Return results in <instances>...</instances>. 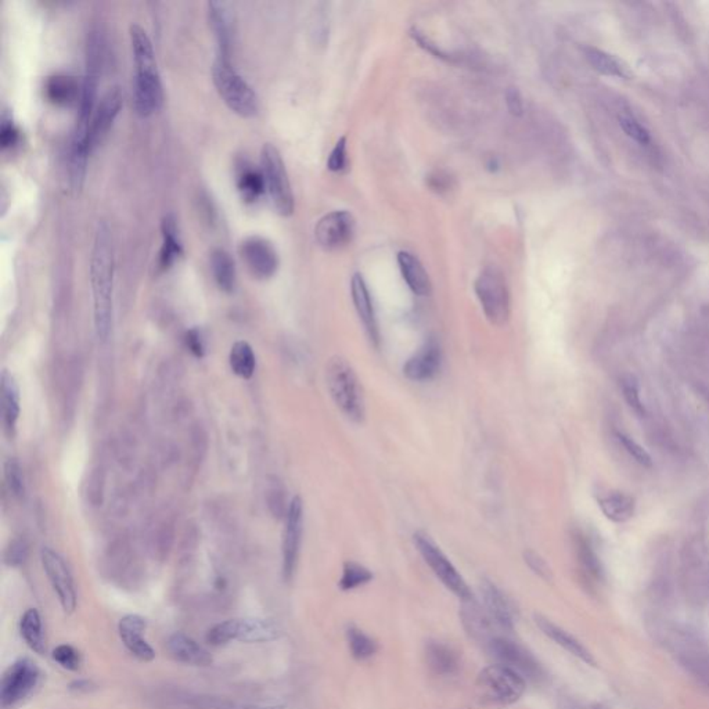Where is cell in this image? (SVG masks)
Listing matches in <instances>:
<instances>
[{"mask_svg":"<svg viewBox=\"0 0 709 709\" xmlns=\"http://www.w3.org/2000/svg\"><path fill=\"white\" fill-rule=\"evenodd\" d=\"M489 652L496 664L504 665L521 676L536 679L540 676V665L533 655L518 643L506 637H494L489 642Z\"/></svg>","mask_w":709,"mask_h":709,"instance_id":"cell-16","label":"cell"},{"mask_svg":"<svg viewBox=\"0 0 709 709\" xmlns=\"http://www.w3.org/2000/svg\"><path fill=\"white\" fill-rule=\"evenodd\" d=\"M96 688V684L93 683L92 680H88V679H79V680H74L71 684H69V690L74 691V693H91L92 690Z\"/></svg>","mask_w":709,"mask_h":709,"instance_id":"cell-51","label":"cell"},{"mask_svg":"<svg viewBox=\"0 0 709 709\" xmlns=\"http://www.w3.org/2000/svg\"><path fill=\"white\" fill-rule=\"evenodd\" d=\"M429 664L438 675H450L458 669L456 652L442 643H431L427 647Z\"/></svg>","mask_w":709,"mask_h":709,"instance_id":"cell-36","label":"cell"},{"mask_svg":"<svg viewBox=\"0 0 709 709\" xmlns=\"http://www.w3.org/2000/svg\"><path fill=\"white\" fill-rule=\"evenodd\" d=\"M212 81L225 104L237 115L251 118L259 110L255 91L236 71L232 60L216 57L212 65Z\"/></svg>","mask_w":709,"mask_h":709,"instance_id":"cell-4","label":"cell"},{"mask_svg":"<svg viewBox=\"0 0 709 709\" xmlns=\"http://www.w3.org/2000/svg\"><path fill=\"white\" fill-rule=\"evenodd\" d=\"M619 124L622 126L623 132L629 137H632L633 140H636L637 143H640V144H648L650 143V135H648L647 130L642 125L639 124L635 118L622 115L619 118Z\"/></svg>","mask_w":709,"mask_h":709,"instance_id":"cell-45","label":"cell"},{"mask_svg":"<svg viewBox=\"0 0 709 709\" xmlns=\"http://www.w3.org/2000/svg\"><path fill=\"white\" fill-rule=\"evenodd\" d=\"M477 690L485 703L506 707L517 703L524 696L526 681L518 672L494 664L478 675Z\"/></svg>","mask_w":709,"mask_h":709,"instance_id":"cell-6","label":"cell"},{"mask_svg":"<svg viewBox=\"0 0 709 709\" xmlns=\"http://www.w3.org/2000/svg\"><path fill=\"white\" fill-rule=\"evenodd\" d=\"M351 295L353 301V307L365 327V331L370 339L371 344L377 348L380 345V331L378 323L375 317V312L371 301L370 291L368 284L361 273H355L351 280Z\"/></svg>","mask_w":709,"mask_h":709,"instance_id":"cell-21","label":"cell"},{"mask_svg":"<svg viewBox=\"0 0 709 709\" xmlns=\"http://www.w3.org/2000/svg\"><path fill=\"white\" fill-rule=\"evenodd\" d=\"M212 276L217 287L230 294L236 287V265L230 254L223 248H215L210 256Z\"/></svg>","mask_w":709,"mask_h":709,"instance_id":"cell-31","label":"cell"},{"mask_svg":"<svg viewBox=\"0 0 709 709\" xmlns=\"http://www.w3.org/2000/svg\"><path fill=\"white\" fill-rule=\"evenodd\" d=\"M348 164V154H346V137H341L337 144L334 146L333 152L329 155L327 161V168L333 172H342L346 169Z\"/></svg>","mask_w":709,"mask_h":709,"instance_id":"cell-47","label":"cell"},{"mask_svg":"<svg viewBox=\"0 0 709 709\" xmlns=\"http://www.w3.org/2000/svg\"><path fill=\"white\" fill-rule=\"evenodd\" d=\"M525 561L529 565V568L535 574H538L539 577H542L545 579H549L552 577V571H550L548 562L540 555H536L533 552H526L525 553Z\"/></svg>","mask_w":709,"mask_h":709,"instance_id":"cell-49","label":"cell"},{"mask_svg":"<svg viewBox=\"0 0 709 709\" xmlns=\"http://www.w3.org/2000/svg\"><path fill=\"white\" fill-rule=\"evenodd\" d=\"M668 645L680 665L700 683L709 688V651L694 635L687 630L671 633Z\"/></svg>","mask_w":709,"mask_h":709,"instance_id":"cell-11","label":"cell"},{"mask_svg":"<svg viewBox=\"0 0 709 709\" xmlns=\"http://www.w3.org/2000/svg\"><path fill=\"white\" fill-rule=\"evenodd\" d=\"M161 233H162V246L159 249L157 266L159 272H166L175 265V262L183 254V246L178 230V222L172 214H168L162 217Z\"/></svg>","mask_w":709,"mask_h":709,"instance_id":"cell-26","label":"cell"},{"mask_svg":"<svg viewBox=\"0 0 709 709\" xmlns=\"http://www.w3.org/2000/svg\"><path fill=\"white\" fill-rule=\"evenodd\" d=\"M326 384L339 412L353 423H362L366 403L362 384L352 365L342 356H334L326 366Z\"/></svg>","mask_w":709,"mask_h":709,"instance_id":"cell-3","label":"cell"},{"mask_svg":"<svg viewBox=\"0 0 709 709\" xmlns=\"http://www.w3.org/2000/svg\"><path fill=\"white\" fill-rule=\"evenodd\" d=\"M373 579L370 569L358 564L355 561H348L344 564L342 575L339 579V587L342 590H353L361 586L369 584Z\"/></svg>","mask_w":709,"mask_h":709,"instance_id":"cell-38","label":"cell"},{"mask_svg":"<svg viewBox=\"0 0 709 709\" xmlns=\"http://www.w3.org/2000/svg\"><path fill=\"white\" fill-rule=\"evenodd\" d=\"M124 104V93L121 88L113 86L97 103L92 118L88 125V144L93 150L104 140L108 130L117 120Z\"/></svg>","mask_w":709,"mask_h":709,"instance_id":"cell-14","label":"cell"},{"mask_svg":"<svg viewBox=\"0 0 709 709\" xmlns=\"http://www.w3.org/2000/svg\"><path fill=\"white\" fill-rule=\"evenodd\" d=\"M620 388H622L623 397H625V399L628 402V404L637 414H645V406H643V403L640 401L639 388H637V382L635 381V378L633 377L623 378L622 382H620Z\"/></svg>","mask_w":709,"mask_h":709,"instance_id":"cell-44","label":"cell"},{"mask_svg":"<svg viewBox=\"0 0 709 709\" xmlns=\"http://www.w3.org/2000/svg\"><path fill=\"white\" fill-rule=\"evenodd\" d=\"M237 188L247 203H255L266 191L265 176L262 171L255 169L248 161L242 159L237 164Z\"/></svg>","mask_w":709,"mask_h":709,"instance_id":"cell-30","label":"cell"},{"mask_svg":"<svg viewBox=\"0 0 709 709\" xmlns=\"http://www.w3.org/2000/svg\"><path fill=\"white\" fill-rule=\"evenodd\" d=\"M133 62H135V82H133V104L136 114L147 118L158 111L164 103V89L161 76L157 68L154 47L149 33L137 24L129 28Z\"/></svg>","mask_w":709,"mask_h":709,"instance_id":"cell-2","label":"cell"},{"mask_svg":"<svg viewBox=\"0 0 709 709\" xmlns=\"http://www.w3.org/2000/svg\"><path fill=\"white\" fill-rule=\"evenodd\" d=\"M28 558V545L24 539H14L4 552V564L7 567H20Z\"/></svg>","mask_w":709,"mask_h":709,"instance_id":"cell-43","label":"cell"},{"mask_svg":"<svg viewBox=\"0 0 709 709\" xmlns=\"http://www.w3.org/2000/svg\"><path fill=\"white\" fill-rule=\"evenodd\" d=\"M40 561L45 574L59 599L62 611L65 614H72L76 610L78 594L67 561L60 553L47 546L40 550Z\"/></svg>","mask_w":709,"mask_h":709,"instance_id":"cell-12","label":"cell"},{"mask_svg":"<svg viewBox=\"0 0 709 709\" xmlns=\"http://www.w3.org/2000/svg\"><path fill=\"white\" fill-rule=\"evenodd\" d=\"M261 171L265 176L271 201L281 216L293 215L294 194L284 161L272 143H265L261 150Z\"/></svg>","mask_w":709,"mask_h":709,"instance_id":"cell-7","label":"cell"},{"mask_svg":"<svg viewBox=\"0 0 709 709\" xmlns=\"http://www.w3.org/2000/svg\"><path fill=\"white\" fill-rule=\"evenodd\" d=\"M166 650L175 661L190 667H210L214 661L207 648L182 632H175L168 637Z\"/></svg>","mask_w":709,"mask_h":709,"instance_id":"cell-22","label":"cell"},{"mask_svg":"<svg viewBox=\"0 0 709 709\" xmlns=\"http://www.w3.org/2000/svg\"><path fill=\"white\" fill-rule=\"evenodd\" d=\"M281 629L272 619L237 618L216 623L205 636L208 645L214 647L226 646L232 642L266 643L278 639Z\"/></svg>","mask_w":709,"mask_h":709,"instance_id":"cell-5","label":"cell"},{"mask_svg":"<svg viewBox=\"0 0 709 709\" xmlns=\"http://www.w3.org/2000/svg\"><path fill=\"white\" fill-rule=\"evenodd\" d=\"M4 478L13 496L23 499L25 496V478L17 459H7L4 463Z\"/></svg>","mask_w":709,"mask_h":709,"instance_id":"cell-39","label":"cell"},{"mask_svg":"<svg viewBox=\"0 0 709 709\" xmlns=\"http://www.w3.org/2000/svg\"><path fill=\"white\" fill-rule=\"evenodd\" d=\"M171 698L179 707L186 709H285L281 705L248 704L229 698L204 696V694H191V693H178Z\"/></svg>","mask_w":709,"mask_h":709,"instance_id":"cell-25","label":"cell"},{"mask_svg":"<svg viewBox=\"0 0 709 709\" xmlns=\"http://www.w3.org/2000/svg\"><path fill=\"white\" fill-rule=\"evenodd\" d=\"M481 594L487 614L500 628L511 630L514 626V608L506 594L488 581L481 585Z\"/></svg>","mask_w":709,"mask_h":709,"instance_id":"cell-24","label":"cell"},{"mask_svg":"<svg viewBox=\"0 0 709 709\" xmlns=\"http://www.w3.org/2000/svg\"><path fill=\"white\" fill-rule=\"evenodd\" d=\"M185 345L187 351L197 359H203L205 356V342L203 334L198 329H190L185 334Z\"/></svg>","mask_w":709,"mask_h":709,"instance_id":"cell-48","label":"cell"},{"mask_svg":"<svg viewBox=\"0 0 709 709\" xmlns=\"http://www.w3.org/2000/svg\"><path fill=\"white\" fill-rule=\"evenodd\" d=\"M0 392H1L3 426L8 435H14L21 413V397L14 375L7 369L1 370Z\"/></svg>","mask_w":709,"mask_h":709,"instance_id":"cell-23","label":"cell"},{"mask_svg":"<svg viewBox=\"0 0 709 709\" xmlns=\"http://www.w3.org/2000/svg\"><path fill=\"white\" fill-rule=\"evenodd\" d=\"M146 619L136 614H129L121 618L118 623V635L125 648L139 661L152 662L155 658L154 648L143 637L146 632Z\"/></svg>","mask_w":709,"mask_h":709,"instance_id":"cell-20","label":"cell"},{"mask_svg":"<svg viewBox=\"0 0 709 709\" xmlns=\"http://www.w3.org/2000/svg\"><path fill=\"white\" fill-rule=\"evenodd\" d=\"M442 349L435 339H429L404 363L403 374L410 381H430L441 370Z\"/></svg>","mask_w":709,"mask_h":709,"instance_id":"cell-18","label":"cell"},{"mask_svg":"<svg viewBox=\"0 0 709 709\" xmlns=\"http://www.w3.org/2000/svg\"><path fill=\"white\" fill-rule=\"evenodd\" d=\"M346 639L349 650L353 658L359 661H365L373 657L377 651V643L371 639L369 635H366L363 630L351 626L346 632Z\"/></svg>","mask_w":709,"mask_h":709,"instance_id":"cell-37","label":"cell"},{"mask_svg":"<svg viewBox=\"0 0 709 709\" xmlns=\"http://www.w3.org/2000/svg\"><path fill=\"white\" fill-rule=\"evenodd\" d=\"M398 265L401 269L402 278L416 295H430L431 280L417 256H414L412 252L401 251L398 254Z\"/></svg>","mask_w":709,"mask_h":709,"instance_id":"cell-28","label":"cell"},{"mask_svg":"<svg viewBox=\"0 0 709 709\" xmlns=\"http://www.w3.org/2000/svg\"><path fill=\"white\" fill-rule=\"evenodd\" d=\"M414 546L419 553L424 558L426 564L431 568L435 577L446 586L455 596H458L463 601H471L472 593L465 581L463 579L459 571L449 561V558L443 555V552L432 542L430 536L424 532H417L413 536Z\"/></svg>","mask_w":709,"mask_h":709,"instance_id":"cell-9","label":"cell"},{"mask_svg":"<svg viewBox=\"0 0 709 709\" xmlns=\"http://www.w3.org/2000/svg\"><path fill=\"white\" fill-rule=\"evenodd\" d=\"M114 247L108 226L97 225L91 255V285L93 297V322L97 339L107 341L113 329V295H114Z\"/></svg>","mask_w":709,"mask_h":709,"instance_id":"cell-1","label":"cell"},{"mask_svg":"<svg viewBox=\"0 0 709 709\" xmlns=\"http://www.w3.org/2000/svg\"><path fill=\"white\" fill-rule=\"evenodd\" d=\"M535 622H536V626L542 630V633L546 635L550 640H553L555 645L567 650L569 654L579 658L587 665L596 667V659L591 655V652L578 639H575L572 635H569L567 630L557 626L548 618L540 617V616L535 617Z\"/></svg>","mask_w":709,"mask_h":709,"instance_id":"cell-27","label":"cell"},{"mask_svg":"<svg viewBox=\"0 0 709 709\" xmlns=\"http://www.w3.org/2000/svg\"><path fill=\"white\" fill-rule=\"evenodd\" d=\"M207 16L217 45L216 57L232 60L234 18L232 11L229 10V6L223 1H208Z\"/></svg>","mask_w":709,"mask_h":709,"instance_id":"cell-19","label":"cell"},{"mask_svg":"<svg viewBox=\"0 0 709 709\" xmlns=\"http://www.w3.org/2000/svg\"><path fill=\"white\" fill-rule=\"evenodd\" d=\"M575 548H577V553H578L579 562L582 564V567H584L586 572H589L594 578H600V575H601L600 562H599L597 557L594 555V552L591 550L589 542L586 540L584 536H577Z\"/></svg>","mask_w":709,"mask_h":709,"instance_id":"cell-41","label":"cell"},{"mask_svg":"<svg viewBox=\"0 0 709 709\" xmlns=\"http://www.w3.org/2000/svg\"><path fill=\"white\" fill-rule=\"evenodd\" d=\"M240 255L249 273L255 278L268 280L278 271V252L271 242L261 236L244 239L240 244Z\"/></svg>","mask_w":709,"mask_h":709,"instance_id":"cell-15","label":"cell"},{"mask_svg":"<svg viewBox=\"0 0 709 709\" xmlns=\"http://www.w3.org/2000/svg\"><path fill=\"white\" fill-rule=\"evenodd\" d=\"M20 140V129L16 126L7 110H3L0 124V146L3 150L13 149Z\"/></svg>","mask_w":709,"mask_h":709,"instance_id":"cell-42","label":"cell"},{"mask_svg":"<svg viewBox=\"0 0 709 709\" xmlns=\"http://www.w3.org/2000/svg\"><path fill=\"white\" fill-rule=\"evenodd\" d=\"M40 680V669L30 658L13 662L1 678L0 703L3 708H13L27 700Z\"/></svg>","mask_w":709,"mask_h":709,"instance_id":"cell-10","label":"cell"},{"mask_svg":"<svg viewBox=\"0 0 709 709\" xmlns=\"http://www.w3.org/2000/svg\"><path fill=\"white\" fill-rule=\"evenodd\" d=\"M229 365L232 371L243 380H249L254 375L256 369V356L247 341L240 339L232 345Z\"/></svg>","mask_w":709,"mask_h":709,"instance_id":"cell-35","label":"cell"},{"mask_svg":"<svg viewBox=\"0 0 709 709\" xmlns=\"http://www.w3.org/2000/svg\"><path fill=\"white\" fill-rule=\"evenodd\" d=\"M618 439L619 442L623 445V448L626 449V452L640 464L643 465H651V458L646 452L645 448H642L636 441H633L630 436L622 433V432H618L617 433Z\"/></svg>","mask_w":709,"mask_h":709,"instance_id":"cell-46","label":"cell"},{"mask_svg":"<svg viewBox=\"0 0 709 709\" xmlns=\"http://www.w3.org/2000/svg\"><path fill=\"white\" fill-rule=\"evenodd\" d=\"M45 96L56 106H69L79 100L81 86L71 75L55 74L47 76L45 82Z\"/></svg>","mask_w":709,"mask_h":709,"instance_id":"cell-29","label":"cell"},{"mask_svg":"<svg viewBox=\"0 0 709 709\" xmlns=\"http://www.w3.org/2000/svg\"><path fill=\"white\" fill-rule=\"evenodd\" d=\"M599 506L604 516L614 523H625L633 517L636 510V501L632 496L625 494H607L599 499Z\"/></svg>","mask_w":709,"mask_h":709,"instance_id":"cell-34","label":"cell"},{"mask_svg":"<svg viewBox=\"0 0 709 709\" xmlns=\"http://www.w3.org/2000/svg\"><path fill=\"white\" fill-rule=\"evenodd\" d=\"M475 294L487 319L494 326H504L510 319V294L503 273L494 266L485 268L475 280Z\"/></svg>","mask_w":709,"mask_h":709,"instance_id":"cell-8","label":"cell"},{"mask_svg":"<svg viewBox=\"0 0 709 709\" xmlns=\"http://www.w3.org/2000/svg\"><path fill=\"white\" fill-rule=\"evenodd\" d=\"M52 658L62 669L76 672L82 667V654L71 645H60L53 650Z\"/></svg>","mask_w":709,"mask_h":709,"instance_id":"cell-40","label":"cell"},{"mask_svg":"<svg viewBox=\"0 0 709 709\" xmlns=\"http://www.w3.org/2000/svg\"><path fill=\"white\" fill-rule=\"evenodd\" d=\"M585 56L590 65L600 74L608 75V76H617L623 79H630L632 78V71L629 69L628 64L619 60L616 56L608 55L600 49L594 47H586Z\"/></svg>","mask_w":709,"mask_h":709,"instance_id":"cell-33","label":"cell"},{"mask_svg":"<svg viewBox=\"0 0 709 709\" xmlns=\"http://www.w3.org/2000/svg\"><path fill=\"white\" fill-rule=\"evenodd\" d=\"M353 233L355 220L346 211H334L323 216L314 229L316 242L327 251L339 249L351 243Z\"/></svg>","mask_w":709,"mask_h":709,"instance_id":"cell-17","label":"cell"},{"mask_svg":"<svg viewBox=\"0 0 709 709\" xmlns=\"http://www.w3.org/2000/svg\"><path fill=\"white\" fill-rule=\"evenodd\" d=\"M304 532V503L295 496L285 511V526L283 533V577L290 581L297 569Z\"/></svg>","mask_w":709,"mask_h":709,"instance_id":"cell-13","label":"cell"},{"mask_svg":"<svg viewBox=\"0 0 709 709\" xmlns=\"http://www.w3.org/2000/svg\"><path fill=\"white\" fill-rule=\"evenodd\" d=\"M506 103H507V108L510 110V113L513 115H521L523 114V110H524V106H523V97L520 92L514 88H510L507 93H506Z\"/></svg>","mask_w":709,"mask_h":709,"instance_id":"cell-50","label":"cell"},{"mask_svg":"<svg viewBox=\"0 0 709 709\" xmlns=\"http://www.w3.org/2000/svg\"><path fill=\"white\" fill-rule=\"evenodd\" d=\"M20 633L25 645L33 652L43 655L46 652V637L43 632V622L36 608H28L20 620Z\"/></svg>","mask_w":709,"mask_h":709,"instance_id":"cell-32","label":"cell"}]
</instances>
